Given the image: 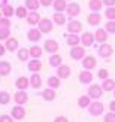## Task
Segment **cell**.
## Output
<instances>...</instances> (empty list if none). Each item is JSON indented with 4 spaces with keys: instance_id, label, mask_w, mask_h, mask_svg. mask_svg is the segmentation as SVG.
I'll return each mask as SVG.
<instances>
[{
    "instance_id": "cell-1",
    "label": "cell",
    "mask_w": 115,
    "mask_h": 122,
    "mask_svg": "<svg viewBox=\"0 0 115 122\" xmlns=\"http://www.w3.org/2000/svg\"><path fill=\"white\" fill-rule=\"evenodd\" d=\"M87 110L90 113V116L97 118V116H102V115L105 113V104L102 101H99V100H94L91 104H90V107L87 109Z\"/></svg>"
},
{
    "instance_id": "cell-2",
    "label": "cell",
    "mask_w": 115,
    "mask_h": 122,
    "mask_svg": "<svg viewBox=\"0 0 115 122\" xmlns=\"http://www.w3.org/2000/svg\"><path fill=\"white\" fill-rule=\"evenodd\" d=\"M54 21L49 20V18H42L40 22L38 24V28L42 31V34H48V33H51L52 31V28H54Z\"/></svg>"
},
{
    "instance_id": "cell-3",
    "label": "cell",
    "mask_w": 115,
    "mask_h": 122,
    "mask_svg": "<svg viewBox=\"0 0 115 122\" xmlns=\"http://www.w3.org/2000/svg\"><path fill=\"white\" fill-rule=\"evenodd\" d=\"M103 92H105V91L102 89V85H96V83L90 85L88 89H87V94L91 97V100H99V98H102Z\"/></svg>"
},
{
    "instance_id": "cell-4",
    "label": "cell",
    "mask_w": 115,
    "mask_h": 122,
    "mask_svg": "<svg viewBox=\"0 0 115 122\" xmlns=\"http://www.w3.org/2000/svg\"><path fill=\"white\" fill-rule=\"evenodd\" d=\"M97 54H99V57L102 58H109L112 57V54H114V48L112 45H109L106 42V43H100L99 48H97Z\"/></svg>"
},
{
    "instance_id": "cell-5",
    "label": "cell",
    "mask_w": 115,
    "mask_h": 122,
    "mask_svg": "<svg viewBox=\"0 0 115 122\" xmlns=\"http://www.w3.org/2000/svg\"><path fill=\"white\" fill-rule=\"evenodd\" d=\"M69 55H70V58L72 60H75V61H82V58L87 55L85 54V48L84 46H73L70 49V52H69Z\"/></svg>"
},
{
    "instance_id": "cell-6",
    "label": "cell",
    "mask_w": 115,
    "mask_h": 122,
    "mask_svg": "<svg viewBox=\"0 0 115 122\" xmlns=\"http://www.w3.org/2000/svg\"><path fill=\"white\" fill-rule=\"evenodd\" d=\"M12 100L15 101V104H18V106H24V104L28 101V95H27L26 91L16 89V92L12 95Z\"/></svg>"
},
{
    "instance_id": "cell-7",
    "label": "cell",
    "mask_w": 115,
    "mask_h": 122,
    "mask_svg": "<svg viewBox=\"0 0 115 122\" xmlns=\"http://www.w3.org/2000/svg\"><path fill=\"white\" fill-rule=\"evenodd\" d=\"M96 42V37H94V33L91 31H84L81 34V45L84 48H88V46H93Z\"/></svg>"
},
{
    "instance_id": "cell-8",
    "label": "cell",
    "mask_w": 115,
    "mask_h": 122,
    "mask_svg": "<svg viewBox=\"0 0 115 122\" xmlns=\"http://www.w3.org/2000/svg\"><path fill=\"white\" fill-rule=\"evenodd\" d=\"M66 14L69 15V18H72L73 20L75 16H78L81 14V5L78 2H70L67 5V9H66Z\"/></svg>"
},
{
    "instance_id": "cell-9",
    "label": "cell",
    "mask_w": 115,
    "mask_h": 122,
    "mask_svg": "<svg viewBox=\"0 0 115 122\" xmlns=\"http://www.w3.org/2000/svg\"><path fill=\"white\" fill-rule=\"evenodd\" d=\"M44 49H45V52H48V54H57V51L60 49V45H58V42L57 40H54V39H48V40H45V43H44Z\"/></svg>"
},
{
    "instance_id": "cell-10",
    "label": "cell",
    "mask_w": 115,
    "mask_h": 122,
    "mask_svg": "<svg viewBox=\"0 0 115 122\" xmlns=\"http://www.w3.org/2000/svg\"><path fill=\"white\" fill-rule=\"evenodd\" d=\"M67 33H73V34H79L82 31V22L78 21V20H69V24L67 25Z\"/></svg>"
},
{
    "instance_id": "cell-11",
    "label": "cell",
    "mask_w": 115,
    "mask_h": 122,
    "mask_svg": "<svg viewBox=\"0 0 115 122\" xmlns=\"http://www.w3.org/2000/svg\"><path fill=\"white\" fill-rule=\"evenodd\" d=\"M11 116L15 121H22L26 118V109H24V106H18V104L14 106L11 109Z\"/></svg>"
},
{
    "instance_id": "cell-12",
    "label": "cell",
    "mask_w": 115,
    "mask_h": 122,
    "mask_svg": "<svg viewBox=\"0 0 115 122\" xmlns=\"http://www.w3.org/2000/svg\"><path fill=\"white\" fill-rule=\"evenodd\" d=\"M81 64L84 67V70H93L94 67L97 66V60H96V57H93V55H85L82 58Z\"/></svg>"
},
{
    "instance_id": "cell-13",
    "label": "cell",
    "mask_w": 115,
    "mask_h": 122,
    "mask_svg": "<svg viewBox=\"0 0 115 122\" xmlns=\"http://www.w3.org/2000/svg\"><path fill=\"white\" fill-rule=\"evenodd\" d=\"M66 37V43H67V46L73 48V46H78L81 43V36L79 34H73V33H66L64 34Z\"/></svg>"
},
{
    "instance_id": "cell-14",
    "label": "cell",
    "mask_w": 115,
    "mask_h": 122,
    "mask_svg": "<svg viewBox=\"0 0 115 122\" xmlns=\"http://www.w3.org/2000/svg\"><path fill=\"white\" fill-rule=\"evenodd\" d=\"M27 70L30 73H39L42 70V61L36 60V58H32L30 61H27Z\"/></svg>"
},
{
    "instance_id": "cell-15",
    "label": "cell",
    "mask_w": 115,
    "mask_h": 122,
    "mask_svg": "<svg viewBox=\"0 0 115 122\" xmlns=\"http://www.w3.org/2000/svg\"><path fill=\"white\" fill-rule=\"evenodd\" d=\"M70 75H72V69L67 64H61L60 67H57V76L61 79V81L63 79H69Z\"/></svg>"
},
{
    "instance_id": "cell-16",
    "label": "cell",
    "mask_w": 115,
    "mask_h": 122,
    "mask_svg": "<svg viewBox=\"0 0 115 122\" xmlns=\"http://www.w3.org/2000/svg\"><path fill=\"white\" fill-rule=\"evenodd\" d=\"M78 79H79V82L82 85L93 83V73H91V70H82L79 73V76H78Z\"/></svg>"
},
{
    "instance_id": "cell-17",
    "label": "cell",
    "mask_w": 115,
    "mask_h": 122,
    "mask_svg": "<svg viewBox=\"0 0 115 122\" xmlns=\"http://www.w3.org/2000/svg\"><path fill=\"white\" fill-rule=\"evenodd\" d=\"M27 39L30 40V42H33V43H36V42H39L40 39H42V31L39 28H34V27H32L27 31Z\"/></svg>"
},
{
    "instance_id": "cell-18",
    "label": "cell",
    "mask_w": 115,
    "mask_h": 122,
    "mask_svg": "<svg viewBox=\"0 0 115 122\" xmlns=\"http://www.w3.org/2000/svg\"><path fill=\"white\" fill-rule=\"evenodd\" d=\"M40 14L38 10H33V12H28V15H27V18H26V21H27V24L28 25H38V24L40 22Z\"/></svg>"
},
{
    "instance_id": "cell-19",
    "label": "cell",
    "mask_w": 115,
    "mask_h": 122,
    "mask_svg": "<svg viewBox=\"0 0 115 122\" xmlns=\"http://www.w3.org/2000/svg\"><path fill=\"white\" fill-rule=\"evenodd\" d=\"M15 86H16V89L26 91V89L30 86V77H27V76H20V77H16Z\"/></svg>"
},
{
    "instance_id": "cell-20",
    "label": "cell",
    "mask_w": 115,
    "mask_h": 122,
    "mask_svg": "<svg viewBox=\"0 0 115 122\" xmlns=\"http://www.w3.org/2000/svg\"><path fill=\"white\" fill-rule=\"evenodd\" d=\"M108 36H109V33L106 31L105 28H97L94 31V37H96V42L100 45V43H106L108 40Z\"/></svg>"
},
{
    "instance_id": "cell-21",
    "label": "cell",
    "mask_w": 115,
    "mask_h": 122,
    "mask_svg": "<svg viewBox=\"0 0 115 122\" xmlns=\"http://www.w3.org/2000/svg\"><path fill=\"white\" fill-rule=\"evenodd\" d=\"M40 97H42L45 101H54V100H55V97H57V89L45 88V89L40 92Z\"/></svg>"
},
{
    "instance_id": "cell-22",
    "label": "cell",
    "mask_w": 115,
    "mask_h": 122,
    "mask_svg": "<svg viewBox=\"0 0 115 122\" xmlns=\"http://www.w3.org/2000/svg\"><path fill=\"white\" fill-rule=\"evenodd\" d=\"M100 21H102L100 12H91V14H88V16H87V22H88V25H91V27L99 25Z\"/></svg>"
},
{
    "instance_id": "cell-23",
    "label": "cell",
    "mask_w": 115,
    "mask_h": 122,
    "mask_svg": "<svg viewBox=\"0 0 115 122\" xmlns=\"http://www.w3.org/2000/svg\"><path fill=\"white\" fill-rule=\"evenodd\" d=\"M5 46L9 52H15L20 49V43H18V39L15 37H9L8 40H5Z\"/></svg>"
},
{
    "instance_id": "cell-24",
    "label": "cell",
    "mask_w": 115,
    "mask_h": 122,
    "mask_svg": "<svg viewBox=\"0 0 115 122\" xmlns=\"http://www.w3.org/2000/svg\"><path fill=\"white\" fill-rule=\"evenodd\" d=\"M42 86V77L39 73H32V76H30V88L33 89H39Z\"/></svg>"
},
{
    "instance_id": "cell-25",
    "label": "cell",
    "mask_w": 115,
    "mask_h": 122,
    "mask_svg": "<svg viewBox=\"0 0 115 122\" xmlns=\"http://www.w3.org/2000/svg\"><path fill=\"white\" fill-rule=\"evenodd\" d=\"M51 20L54 21L55 25H64V24L67 22V16H66L63 12H55V14H52Z\"/></svg>"
},
{
    "instance_id": "cell-26",
    "label": "cell",
    "mask_w": 115,
    "mask_h": 122,
    "mask_svg": "<svg viewBox=\"0 0 115 122\" xmlns=\"http://www.w3.org/2000/svg\"><path fill=\"white\" fill-rule=\"evenodd\" d=\"M11 71H12V66L9 61H0V76L5 77V76H9L11 75Z\"/></svg>"
},
{
    "instance_id": "cell-27",
    "label": "cell",
    "mask_w": 115,
    "mask_h": 122,
    "mask_svg": "<svg viewBox=\"0 0 115 122\" xmlns=\"http://www.w3.org/2000/svg\"><path fill=\"white\" fill-rule=\"evenodd\" d=\"M46 85H48V88L58 89L60 85H61V79H60L57 75H55V76H49V77L46 79Z\"/></svg>"
},
{
    "instance_id": "cell-28",
    "label": "cell",
    "mask_w": 115,
    "mask_h": 122,
    "mask_svg": "<svg viewBox=\"0 0 115 122\" xmlns=\"http://www.w3.org/2000/svg\"><path fill=\"white\" fill-rule=\"evenodd\" d=\"M76 103H78V106H79L81 109H88L90 104L93 103V100H91V97H90L88 94H85V95H81Z\"/></svg>"
},
{
    "instance_id": "cell-29",
    "label": "cell",
    "mask_w": 115,
    "mask_h": 122,
    "mask_svg": "<svg viewBox=\"0 0 115 122\" xmlns=\"http://www.w3.org/2000/svg\"><path fill=\"white\" fill-rule=\"evenodd\" d=\"M102 89L105 91V92H112V91L115 89V81L114 79H105V81H102Z\"/></svg>"
},
{
    "instance_id": "cell-30",
    "label": "cell",
    "mask_w": 115,
    "mask_h": 122,
    "mask_svg": "<svg viewBox=\"0 0 115 122\" xmlns=\"http://www.w3.org/2000/svg\"><path fill=\"white\" fill-rule=\"evenodd\" d=\"M67 0H54L52 3V8L55 12H66V9H67Z\"/></svg>"
},
{
    "instance_id": "cell-31",
    "label": "cell",
    "mask_w": 115,
    "mask_h": 122,
    "mask_svg": "<svg viewBox=\"0 0 115 122\" xmlns=\"http://www.w3.org/2000/svg\"><path fill=\"white\" fill-rule=\"evenodd\" d=\"M30 51V58H36V60H40L42 54H44V48H40L38 45H33L32 48H28Z\"/></svg>"
},
{
    "instance_id": "cell-32",
    "label": "cell",
    "mask_w": 115,
    "mask_h": 122,
    "mask_svg": "<svg viewBox=\"0 0 115 122\" xmlns=\"http://www.w3.org/2000/svg\"><path fill=\"white\" fill-rule=\"evenodd\" d=\"M48 63H49L51 67L57 69V67H60L63 64V58H61V55H58V54H52V55L49 57V60H48Z\"/></svg>"
},
{
    "instance_id": "cell-33",
    "label": "cell",
    "mask_w": 115,
    "mask_h": 122,
    "mask_svg": "<svg viewBox=\"0 0 115 122\" xmlns=\"http://www.w3.org/2000/svg\"><path fill=\"white\" fill-rule=\"evenodd\" d=\"M88 8L91 12H100L103 8V0H88Z\"/></svg>"
},
{
    "instance_id": "cell-34",
    "label": "cell",
    "mask_w": 115,
    "mask_h": 122,
    "mask_svg": "<svg viewBox=\"0 0 115 122\" xmlns=\"http://www.w3.org/2000/svg\"><path fill=\"white\" fill-rule=\"evenodd\" d=\"M16 57H18V60H20L21 63H26V61H28V58H30V51H28V48H21V49H18V51H16Z\"/></svg>"
},
{
    "instance_id": "cell-35",
    "label": "cell",
    "mask_w": 115,
    "mask_h": 122,
    "mask_svg": "<svg viewBox=\"0 0 115 122\" xmlns=\"http://www.w3.org/2000/svg\"><path fill=\"white\" fill-rule=\"evenodd\" d=\"M28 9L26 8V6H18V8H15V16L20 18V20H26L27 15H28Z\"/></svg>"
},
{
    "instance_id": "cell-36",
    "label": "cell",
    "mask_w": 115,
    "mask_h": 122,
    "mask_svg": "<svg viewBox=\"0 0 115 122\" xmlns=\"http://www.w3.org/2000/svg\"><path fill=\"white\" fill-rule=\"evenodd\" d=\"M24 6L30 10V12H33V10H38L40 8V2L39 0H26V3H24Z\"/></svg>"
},
{
    "instance_id": "cell-37",
    "label": "cell",
    "mask_w": 115,
    "mask_h": 122,
    "mask_svg": "<svg viewBox=\"0 0 115 122\" xmlns=\"http://www.w3.org/2000/svg\"><path fill=\"white\" fill-rule=\"evenodd\" d=\"M11 100H12V95L8 92V91H0V106L9 104Z\"/></svg>"
},
{
    "instance_id": "cell-38",
    "label": "cell",
    "mask_w": 115,
    "mask_h": 122,
    "mask_svg": "<svg viewBox=\"0 0 115 122\" xmlns=\"http://www.w3.org/2000/svg\"><path fill=\"white\" fill-rule=\"evenodd\" d=\"M2 14H3L5 18H12L15 15V8L11 6V5H8V6H5V8L2 9Z\"/></svg>"
},
{
    "instance_id": "cell-39",
    "label": "cell",
    "mask_w": 115,
    "mask_h": 122,
    "mask_svg": "<svg viewBox=\"0 0 115 122\" xmlns=\"http://www.w3.org/2000/svg\"><path fill=\"white\" fill-rule=\"evenodd\" d=\"M105 18L108 21H115V6L105 9Z\"/></svg>"
},
{
    "instance_id": "cell-40",
    "label": "cell",
    "mask_w": 115,
    "mask_h": 122,
    "mask_svg": "<svg viewBox=\"0 0 115 122\" xmlns=\"http://www.w3.org/2000/svg\"><path fill=\"white\" fill-rule=\"evenodd\" d=\"M11 37V28H0V40H8Z\"/></svg>"
},
{
    "instance_id": "cell-41",
    "label": "cell",
    "mask_w": 115,
    "mask_h": 122,
    "mask_svg": "<svg viewBox=\"0 0 115 122\" xmlns=\"http://www.w3.org/2000/svg\"><path fill=\"white\" fill-rule=\"evenodd\" d=\"M105 30L109 34H115V21H108L105 24Z\"/></svg>"
},
{
    "instance_id": "cell-42",
    "label": "cell",
    "mask_w": 115,
    "mask_h": 122,
    "mask_svg": "<svg viewBox=\"0 0 115 122\" xmlns=\"http://www.w3.org/2000/svg\"><path fill=\"white\" fill-rule=\"evenodd\" d=\"M97 77L102 79V81H105V79H109V70L108 69H100L97 71Z\"/></svg>"
},
{
    "instance_id": "cell-43",
    "label": "cell",
    "mask_w": 115,
    "mask_h": 122,
    "mask_svg": "<svg viewBox=\"0 0 115 122\" xmlns=\"http://www.w3.org/2000/svg\"><path fill=\"white\" fill-rule=\"evenodd\" d=\"M0 28H11V18H0Z\"/></svg>"
},
{
    "instance_id": "cell-44",
    "label": "cell",
    "mask_w": 115,
    "mask_h": 122,
    "mask_svg": "<svg viewBox=\"0 0 115 122\" xmlns=\"http://www.w3.org/2000/svg\"><path fill=\"white\" fill-rule=\"evenodd\" d=\"M103 122H115V112H108L103 116Z\"/></svg>"
},
{
    "instance_id": "cell-45",
    "label": "cell",
    "mask_w": 115,
    "mask_h": 122,
    "mask_svg": "<svg viewBox=\"0 0 115 122\" xmlns=\"http://www.w3.org/2000/svg\"><path fill=\"white\" fill-rule=\"evenodd\" d=\"M0 122H15L11 115H0Z\"/></svg>"
},
{
    "instance_id": "cell-46",
    "label": "cell",
    "mask_w": 115,
    "mask_h": 122,
    "mask_svg": "<svg viewBox=\"0 0 115 122\" xmlns=\"http://www.w3.org/2000/svg\"><path fill=\"white\" fill-rule=\"evenodd\" d=\"M39 2H40V5L44 6V8H48V6H52L54 0H39Z\"/></svg>"
},
{
    "instance_id": "cell-47",
    "label": "cell",
    "mask_w": 115,
    "mask_h": 122,
    "mask_svg": "<svg viewBox=\"0 0 115 122\" xmlns=\"http://www.w3.org/2000/svg\"><path fill=\"white\" fill-rule=\"evenodd\" d=\"M103 5L106 8H112V6H115V0H103Z\"/></svg>"
},
{
    "instance_id": "cell-48",
    "label": "cell",
    "mask_w": 115,
    "mask_h": 122,
    "mask_svg": "<svg viewBox=\"0 0 115 122\" xmlns=\"http://www.w3.org/2000/svg\"><path fill=\"white\" fill-rule=\"evenodd\" d=\"M54 122H69V119L66 118V116H55V119H54Z\"/></svg>"
},
{
    "instance_id": "cell-49",
    "label": "cell",
    "mask_w": 115,
    "mask_h": 122,
    "mask_svg": "<svg viewBox=\"0 0 115 122\" xmlns=\"http://www.w3.org/2000/svg\"><path fill=\"white\" fill-rule=\"evenodd\" d=\"M6 52H8V49H6L5 43H0V57H3V55H5Z\"/></svg>"
},
{
    "instance_id": "cell-50",
    "label": "cell",
    "mask_w": 115,
    "mask_h": 122,
    "mask_svg": "<svg viewBox=\"0 0 115 122\" xmlns=\"http://www.w3.org/2000/svg\"><path fill=\"white\" fill-rule=\"evenodd\" d=\"M109 110H111V112H115V98L109 103Z\"/></svg>"
},
{
    "instance_id": "cell-51",
    "label": "cell",
    "mask_w": 115,
    "mask_h": 122,
    "mask_svg": "<svg viewBox=\"0 0 115 122\" xmlns=\"http://www.w3.org/2000/svg\"><path fill=\"white\" fill-rule=\"evenodd\" d=\"M8 5H9L8 0H0V9H3L5 6H8Z\"/></svg>"
},
{
    "instance_id": "cell-52",
    "label": "cell",
    "mask_w": 115,
    "mask_h": 122,
    "mask_svg": "<svg viewBox=\"0 0 115 122\" xmlns=\"http://www.w3.org/2000/svg\"><path fill=\"white\" fill-rule=\"evenodd\" d=\"M0 18H3V14H2V9H0Z\"/></svg>"
},
{
    "instance_id": "cell-53",
    "label": "cell",
    "mask_w": 115,
    "mask_h": 122,
    "mask_svg": "<svg viewBox=\"0 0 115 122\" xmlns=\"http://www.w3.org/2000/svg\"><path fill=\"white\" fill-rule=\"evenodd\" d=\"M112 92H114V97H115V89H114V91H112Z\"/></svg>"
},
{
    "instance_id": "cell-54",
    "label": "cell",
    "mask_w": 115,
    "mask_h": 122,
    "mask_svg": "<svg viewBox=\"0 0 115 122\" xmlns=\"http://www.w3.org/2000/svg\"><path fill=\"white\" fill-rule=\"evenodd\" d=\"M67 2H70V0H67Z\"/></svg>"
},
{
    "instance_id": "cell-55",
    "label": "cell",
    "mask_w": 115,
    "mask_h": 122,
    "mask_svg": "<svg viewBox=\"0 0 115 122\" xmlns=\"http://www.w3.org/2000/svg\"><path fill=\"white\" fill-rule=\"evenodd\" d=\"M0 77H2V76H0Z\"/></svg>"
}]
</instances>
